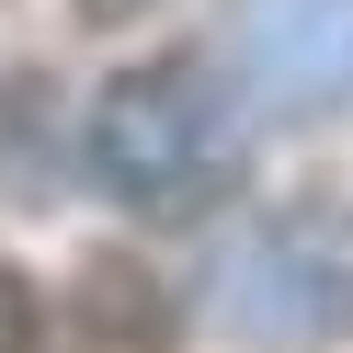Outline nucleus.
<instances>
[{
  "label": "nucleus",
  "instance_id": "nucleus-1",
  "mask_svg": "<svg viewBox=\"0 0 353 353\" xmlns=\"http://www.w3.org/2000/svg\"><path fill=\"white\" fill-rule=\"evenodd\" d=\"M239 148H251V114L239 92L205 69V57H148V69L103 80L92 125H80V160L114 205L137 216H194L239 183Z\"/></svg>",
  "mask_w": 353,
  "mask_h": 353
},
{
  "label": "nucleus",
  "instance_id": "nucleus-2",
  "mask_svg": "<svg viewBox=\"0 0 353 353\" xmlns=\"http://www.w3.org/2000/svg\"><path fill=\"white\" fill-rule=\"evenodd\" d=\"M205 319L228 342H353V205H274L205 262Z\"/></svg>",
  "mask_w": 353,
  "mask_h": 353
},
{
  "label": "nucleus",
  "instance_id": "nucleus-3",
  "mask_svg": "<svg viewBox=\"0 0 353 353\" xmlns=\"http://www.w3.org/2000/svg\"><path fill=\"white\" fill-rule=\"evenodd\" d=\"M228 46L274 114H330L353 103V0H239Z\"/></svg>",
  "mask_w": 353,
  "mask_h": 353
}]
</instances>
